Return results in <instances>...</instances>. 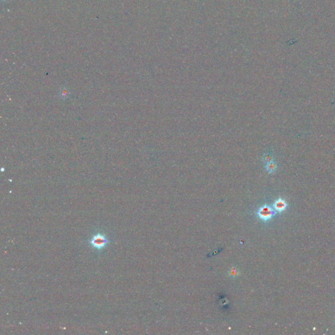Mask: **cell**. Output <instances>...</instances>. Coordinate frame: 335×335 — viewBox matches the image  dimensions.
Wrapping results in <instances>:
<instances>
[{
  "label": "cell",
  "instance_id": "1",
  "mask_svg": "<svg viewBox=\"0 0 335 335\" xmlns=\"http://www.w3.org/2000/svg\"><path fill=\"white\" fill-rule=\"evenodd\" d=\"M88 243L92 248L100 252L110 244V241L105 234L98 233L91 236V238L88 241Z\"/></svg>",
  "mask_w": 335,
  "mask_h": 335
},
{
  "label": "cell",
  "instance_id": "2",
  "mask_svg": "<svg viewBox=\"0 0 335 335\" xmlns=\"http://www.w3.org/2000/svg\"><path fill=\"white\" fill-rule=\"evenodd\" d=\"M272 211L269 207L263 206L257 211V214L260 219L266 221L270 218V217L272 215Z\"/></svg>",
  "mask_w": 335,
  "mask_h": 335
},
{
  "label": "cell",
  "instance_id": "3",
  "mask_svg": "<svg viewBox=\"0 0 335 335\" xmlns=\"http://www.w3.org/2000/svg\"><path fill=\"white\" fill-rule=\"evenodd\" d=\"M265 168H266V170H267V171H268V173L272 174V173H274V172L276 171V170H277V164L274 160L271 161V162H268V163L266 164Z\"/></svg>",
  "mask_w": 335,
  "mask_h": 335
},
{
  "label": "cell",
  "instance_id": "4",
  "mask_svg": "<svg viewBox=\"0 0 335 335\" xmlns=\"http://www.w3.org/2000/svg\"><path fill=\"white\" fill-rule=\"evenodd\" d=\"M273 159H274L273 156L271 154H269V153L264 154L263 156V160L264 162H265L266 164L268 163V162H270L271 161H273Z\"/></svg>",
  "mask_w": 335,
  "mask_h": 335
},
{
  "label": "cell",
  "instance_id": "5",
  "mask_svg": "<svg viewBox=\"0 0 335 335\" xmlns=\"http://www.w3.org/2000/svg\"><path fill=\"white\" fill-rule=\"evenodd\" d=\"M275 208H276V209H278V210L282 209L283 208V206H284L283 202L282 201V200L277 201L276 202H275Z\"/></svg>",
  "mask_w": 335,
  "mask_h": 335
}]
</instances>
